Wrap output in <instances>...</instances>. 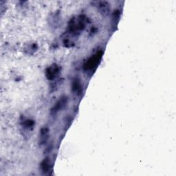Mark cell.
<instances>
[{
  "instance_id": "cell-1",
  "label": "cell",
  "mask_w": 176,
  "mask_h": 176,
  "mask_svg": "<svg viewBox=\"0 0 176 176\" xmlns=\"http://www.w3.org/2000/svg\"><path fill=\"white\" fill-rule=\"evenodd\" d=\"M102 57V52H98L96 54L92 56L89 59L86 61L85 63V69H92L94 67H96L99 64L100 58Z\"/></svg>"
},
{
  "instance_id": "cell-2",
  "label": "cell",
  "mask_w": 176,
  "mask_h": 176,
  "mask_svg": "<svg viewBox=\"0 0 176 176\" xmlns=\"http://www.w3.org/2000/svg\"><path fill=\"white\" fill-rule=\"evenodd\" d=\"M58 71H59V69H58V66L55 65V64H54V65L52 66L51 67H50V68L46 69V72L47 79L49 80L54 79L58 74Z\"/></svg>"
},
{
  "instance_id": "cell-3",
  "label": "cell",
  "mask_w": 176,
  "mask_h": 176,
  "mask_svg": "<svg viewBox=\"0 0 176 176\" xmlns=\"http://www.w3.org/2000/svg\"><path fill=\"white\" fill-rule=\"evenodd\" d=\"M66 103H67V98L66 97L61 98V99L57 102V104L54 106V107L52 109V113L56 114L57 112H58V111L61 110V109L65 106Z\"/></svg>"
},
{
  "instance_id": "cell-4",
  "label": "cell",
  "mask_w": 176,
  "mask_h": 176,
  "mask_svg": "<svg viewBox=\"0 0 176 176\" xmlns=\"http://www.w3.org/2000/svg\"><path fill=\"white\" fill-rule=\"evenodd\" d=\"M49 131L48 129L46 127H43L41 129V133H40V142L41 144H44L46 142L47 139H48V135H49Z\"/></svg>"
},
{
  "instance_id": "cell-5",
  "label": "cell",
  "mask_w": 176,
  "mask_h": 176,
  "mask_svg": "<svg viewBox=\"0 0 176 176\" xmlns=\"http://www.w3.org/2000/svg\"><path fill=\"white\" fill-rule=\"evenodd\" d=\"M99 9L100 10V12L103 13L104 14H107L109 12V4L106 2H100L98 4Z\"/></svg>"
},
{
  "instance_id": "cell-6",
  "label": "cell",
  "mask_w": 176,
  "mask_h": 176,
  "mask_svg": "<svg viewBox=\"0 0 176 176\" xmlns=\"http://www.w3.org/2000/svg\"><path fill=\"white\" fill-rule=\"evenodd\" d=\"M41 169L42 171L44 172H47L50 169V162L48 160V158L45 159V160L41 163Z\"/></svg>"
},
{
  "instance_id": "cell-7",
  "label": "cell",
  "mask_w": 176,
  "mask_h": 176,
  "mask_svg": "<svg viewBox=\"0 0 176 176\" xmlns=\"http://www.w3.org/2000/svg\"><path fill=\"white\" fill-rule=\"evenodd\" d=\"M81 85H80V83L79 81L76 80L75 81H74L73 84H72V89H73L74 91H78L79 90L81 89Z\"/></svg>"
}]
</instances>
